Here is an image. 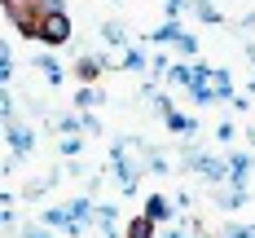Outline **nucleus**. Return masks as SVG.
I'll use <instances>...</instances> for the list:
<instances>
[{
	"mask_svg": "<svg viewBox=\"0 0 255 238\" xmlns=\"http://www.w3.org/2000/svg\"><path fill=\"white\" fill-rule=\"evenodd\" d=\"M35 35H44V40H66V18H62V13H49L44 22L35 26Z\"/></svg>",
	"mask_w": 255,
	"mask_h": 238,
	"instance_id": "nucleus-1",
	"label": "nucleus"
}]
</instances>
